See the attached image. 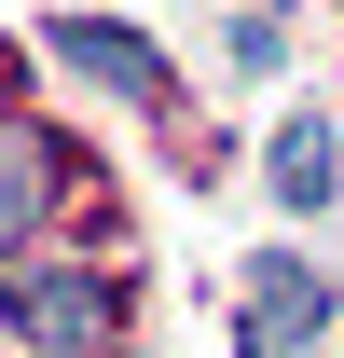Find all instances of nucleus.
Instances as JSON below:
<instances>
[{
	"mask_svg": "<svg viewBox=\"0 0 344 358\" xmlns=\"http://www.w3.org/2000/svg\"><path fill=\"white\" fill-rule=\"evenodd\" d=\"M42 55H55V69H83V83H110V96H138V110L166 96V55L138 42V28H110V14H55Z\"/></svg>",
	"mask_w": 344,
	"mask_h": 358,
	"instance_id": "3",
	"label": "nucleus"
},
{
	"mask_svg": "<svg viewBox=\"0 0 344 358\" xmlns=\"http://www.w3.org/2000/svg\"><path fill=\"white\" fill-rule=\"evenodd\" d=\"M331 179H344L331 110H275V138H261V193H275V207H331Z\"/></svg>",
	"mask_w": 344,
	"mask_h": 358,
	"instance_id": "4",
	"label": "nucleus"
},
{
	"mask_svg": "<svg viewBox=\"0 0 344 358\" xmlns=\"http://www.w3.org/2000/svg\"><path fill=\"white\" fill-rule=\"evenodd\" d=\"M42 207H55V152H42L28 124H0V248H14V262H28Z\"/></svg>",
	"mask_w": 344,
	"mask_h": 358,
	"instance_id": "5",
	"label": "nucleus"
},
{
	"mask_svg": "<svg viewBox=\"0 0 344 358\" xmlns=\"http://www.w3.org/2000/svg\"><path fill=\"white\" fill-rule=\"evenodd\" d=\"M317 331H331V275L261 248L248 289H234V358H317Z\"/></svg>",
	"mask_w": 344,
	"mask_h": 358,
	"instance_id": "2",
	"label": "nucleus"
},
{
	"mask_svg": "<svg viewBox=\"0 0 344 358\" xmlns=\"http://www.w3.org/2000/svg\"><path fill=\"white\" fill-rule=\"evenodd\" d=\"M0 345H28V358H96V345H110V275H83V262H14Z\"/></svg>",
	"mask_w": 344,
	"mask_h": 358,
	"instance_id": "1",
	"label": "nucleus"
}]
</instances>
